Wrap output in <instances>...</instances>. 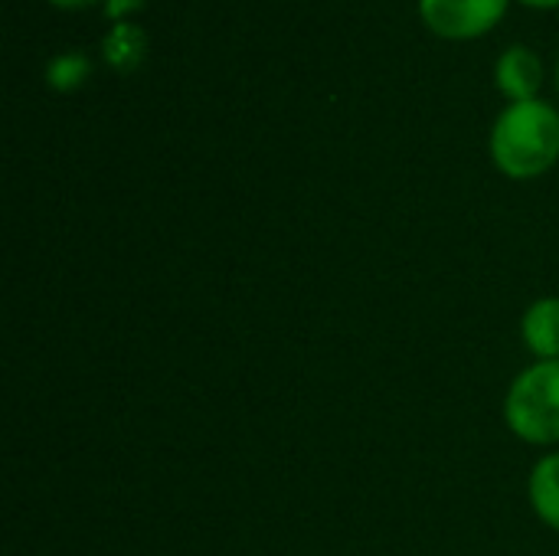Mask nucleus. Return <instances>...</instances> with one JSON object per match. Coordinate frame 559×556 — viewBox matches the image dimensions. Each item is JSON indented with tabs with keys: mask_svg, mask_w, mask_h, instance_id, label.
<instances>
[{
	"mask_svg": "<svg viewBox=\"0 0 559 556\" xmlns=\"http://www.w3.org/2000/svg\"><path fill=\"white\" fill-rule=\"evenodd\" d=\"M495 167L511 180H534L559 161V111L544 98L511 102L488 138Z\"/></svg>",
	"mask_w": 559,
	"mask_h": 556,
	"instance_id": "nucleus-1",
	"label": "nucleus"
},
{
	"mask_svg": "<svg viewBox=\"0 0 559 556\" xmlns=\"http://www.w3.org/2000/svg\"><path fill=\"white\" fill-rule=\"evenodd\" d=\"M504 423L527 446H559V360H534L511 380Z\"/></svg>",
	"mask_w": 559,
	"mask_h": 556,
	"instance_id": "nucleus-2",
	"label": "nucleus"
},
{
	"mask_svg": "<svg viewBox=\"0 0 559 556\" xmlns=\"http://www.w3.org/2000/svg\"><path fill=\"white\" fill-rule=\"evenodd\" d=\"M508 10V0H419L423 20L445 39H468L491 29Z\"/></svg>",
	"mask_w": 559,
	"mask_h": 556,
	"instance_id": "nucleus-3",
	"label": "nucleus"
},
{
	"mask_svg": "<svg viewBox=\"0 0 559 556\" xmlns=\"http://www.w3.org/2000/svg\"><path fill=\"white\" fill-rule=\"evenodd\" d=\"M495 82L511 102L537 98L544 85V62L531 46H508L495 62Z\"/></svg>",
	"mask_w": 559,
	"mask_h": 556,
	"instance_id": "nucleus-4",
	"label": "nucleus"
},
{
	"mask_svg": "<svg viewBox=\"0 0 559 556\" xmlns=\"http://www.w3.org/2000/svg\"><path fill=\"white\" fill-rule=\"evenodd\" d=\"M521 341L534 360H559V298L547 295L527 305L521 318Z\"/></svg>",
	"mask_w": 559,
	"mask_h": 556,
	"instance_id": "nucleus-5",
	"label": "nucleus"
},
{
	"mask_svg": "<svg viewBox=\"0 0 559 556\" xmlns=\"http://www.w3.org/2000/svg\"><path fill=\"white\" fill-rule=\"evenodd\" d=\"M527 498L537 521L559 534V452H547L537 459L527 478Z\"/></svg>",
	"mask_w": 559,
	"mask_h": 556,
	"instance_id": "nucleus-6",
	"label": "nucleus"
},
{
	"mask_svg": "<svg viewBox=\"0 0 559 556\" xmlns=\"http://www.w3.org/2000/svg\"><path fill=\"white\" fill-rule=\"evenodd\" d=\"M88 59L82 56V52H62V56H56V59H49V66H46V82L52 85V88H59V92H69V88H75L85 75H88Z\"/></svg>",
	"mask_w": 559,
	"mask_h": 556,
	"instance_id": "nucleus-7",
	"label": "nucleus"
},
{
	"mask_svg": "<svg viewBox=\"0 0 559 556\" xmlns=\"http://www.w3.org/2000/svg\"><path fill=\"white\" fill-rule=\"evenodd\" d=\"M52 3H59V7H85L92 0H52Z\"/></svg>",
	"mask_w": 559,
	"mask_h": 556,
	"instance_id": "nucleus-8",
	"label": "nucleus"
},
{
	"mask_svg": "<svg viewBox=\"0 0 559 556\" xmlns=\"http://www.w3.org/2000/svg\"><path fill=\"white\" fill-rule=\"evenodd\" d=\"M524 3H531V7H557L559 0H524Z\"/></svg>",
	"mask_w": 559,
	"mask_h": 556,
	"instance_id": "nucleus-9",
	"label": "nucleus"
},
{
	"mask_svg": "<svg viewBox=\"0 0 559 556\" xmlns=\"http://www.w3.org/2000/svg\"><path fill=\"white\" fill-rule=\"evenodd\" d=\"M557 85H559V62H557Z\"/></svg>",
	"mask_w": 559,
	"mask_h": 556,
	"instance_id": "nucleus-10",
	"label": "nucleus"
}]
</instances>
